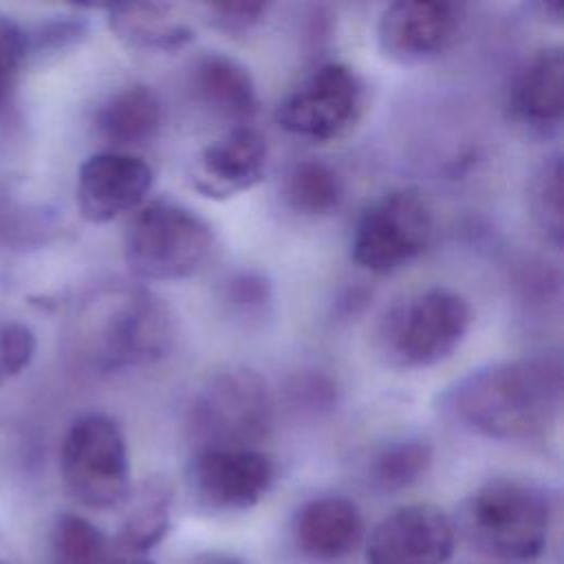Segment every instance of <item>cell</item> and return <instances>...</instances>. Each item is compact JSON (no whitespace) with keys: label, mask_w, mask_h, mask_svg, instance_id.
<instances>
[{"label":"cell","mask_w":564,"mask_h":564,"mask_svg":"<svg viewBox=\"0 0 564 564\" xmlns=\"http://www.w3.org/2000/svg\"><path fill=\"white\" fill-rule=\"evenodd\" d=\"M192 88L196 97L216 115L245 123L260 110L256 82L245 64L212 51L192 66Z\"/></svg>","instance_id":"cell-19"},{"label":"cell","mask_w":564,"mask_h":564,"mask_svg":"<svg viewBox=\"0 0 564 564\" xmlns=\"http://www.w3.org/2000/svg\"><path fill=\"white\" fill-rule=\"evenodd\" d=\"M192 564H242V560H238L236 555L229 553H218V551H209V553H198Z\"/></svg>","instance_id":"cell-32"},{"label":"cell","mask_w":564,"mask_h":564,"mask_svg":"<svg viewBox=\"0 0 564 564\" xmlns=\"http://www.w3.org/2000/svg\"><path fill=\"white\" fill-rule=\"evenodd\" d=\"M366 108V84L344 62L319 64L275 106L282 130L306 141H333L352 130Z\"/></svg>","instance_id":"cell-9"},{"label":"cell","mask_w":564,"mask_h":564,"mask_svg":"<svg viewBox=\"0 0 564 564\" xmlns=\"http://www.w3.org/2000/svg\"><path fill=\"white\" fill-rule=\"evenodd\" d=\"M434 238V212L416 187H397L375 198L357 218L350 258L370 273H390L416 260Z\"/></svg>","instance_id":"cell-8"},{"label":"cell","mask_w":564,"mask_h":564,"mask_svg":"<svg viewBox=\"0 0 564 564\" xmlns=\"http://www.w3.org/2000/svg\"><path fill=\"white\" fill-rule=\"evenodd\" d=\"M0 564H2V562H0Z\"/></svg>","instance_id":"cell-33"},{"label":"cell","mask_w":564,"mask_h":564,"mask_svg":"<svg viewBox=\"0 0 564 564\" xmlns=\"http://www.w3.org/2000/svg\"><path fill=\"white\" fill-rule=\"evenodd\" d=\"M163 123V106L145 84H130L115 90L95 112L97 134L110 150L128 152L150 143Z\"/></svg>","instance_id":"cell-18"},{"label":"cell","mask_w":564,"mask_h":564,"mask_svg":"<svg viewBox=\"0 0 564 564\" xmlns=\"http://www.w3.org/2000/svg\"><path fill=\"white\" fill-rule=\"evenodd\" d=\"M529 207L535 225L544 236L560 247L564 236V212H562V159L560 154L546 156L535 170L529 185Z\"/></svg>","instance_id":"cell-24"},{"label":"cell","mask_w":564,"mask_h":564,"mask_svg":"<svg viewBox=\"0 0 564 564\" xmlns=\"http://www.w3.org/2000/svg\"><path fill=\"white\" fill-rule=\"evenodd\" d=\"M152 167L132 152L101 150L90 154L77 172V209L93 225L110 223L139 209L152 189Z\"/></svg>","instance_id":"cell-13"},{"label":"cell","mask_w":564,"mask_h":564,"mask_svg":"<svg viewBox=\"0 0 564 564\" xmlns=\"http://www.w3.org/2000/svg\"><path fill=\"white\" fill-rule=\"evenodd\" d=\"M460 524L480 551L509 562H529L546 546L551 507L544 491L529 480L498 476L467 496Z\"/></svg>","instance_id":"cell-4"},{"label":"cell","mask_w":564,"mask_h":564,"mask_svg":"<svg viewBox=\"0 0 564 564\" xmlns=\"http://www.w3.org/2000/svg\"><path fill=\"white\" fill-rule=\"evenodd\" d=\"M297 549L317 562H337L350 555L364 538V516L346 496L306 500L293 520Z\"/></svg>","instance_id":"cell-15"},{"label":"cell","mask_w":564,"mask_h":564,"mask_svg":"<svg viewBox=\"0 0 564 564\" xmlns=\"http://www.w3.org/2000/svg\"><path fill=\"white\" fill-rule=\"evenodd\" d=\"M282 194L284 203L295 214L322 218L339 209L344 200V178L322 159H302L286 172Z\"/></svg>","instance_id":"cell-21"},{"label":"cell","mask_w":564,"mask_h":564,"mask_svg":"<svg viewBox=\"0 0 564 564\" xmlns=\"http://www.w3.org/2000/svg\"><path fill=\"white\" fill-rule=\"evenodd\" d=\"M529 9L535 11V13H538L542 20H546V22H553V24H560V22H562V11H564V7H562L560 2H533Z\"/></svg>","instance_id":"cell-30"},{"label":"cell","mask_w":564,"mask_h":564,"mask_svg":"<svg viewBox=\"0 0 564 564\" xmlns=\"http://www.w3.org/2000/svg\"><path fill=\"white\" fill-rule=\"evenodd\" d=\"M216 245L212 225L167 196L143 203L123 236V258L137 280H185L198 273Z\"/></svg>","instance_id":"cell-5"},{"label":"cell","mask_w":564,"mask_h":564,"mask_svg":"<svg viewBox=\"0 0 564 564\" xmlns=\"http://www.w3.org/2000/svg\"><path fill=\"white\" fill-rule=\"evenodd\" d=\"M460 20V7L454 2H390L377 20V44L394 64H423L452 46Z\"/></svg>","instance_id":"cell-12"},{"label":"cell","mask_w":564,"mask_h":564,"mask_svg":"<svg viewBox=\"0 0 564 564\" xmlns=\"http://www.w3.org/2000/svg\"><path fill=\"white\" fill-rule=\"evenodd\" d=\"M456 527L436 505L414 502L390 511L366 540V564H447Z\"/></svg>","instance_id":"cell-11"},{"label":"cell","mask_w":564,"mask_h":564,"mask_svg":"<svg viewBox=\"0 0 564 564\" xmlns=\"http://www.w3.org/2000/svg\"><path fill=\"white\" fill-rule=\"evenodd\" d=\"M564 368L557 352L485 364L454 379L436 397L441 414L496 441H531L555 423Z\"/></svg>","instance_id":"cell-1"},{"label":"cell","mask_w":564,"mask_h":564,"mask_svg":"<svg viewBox=\"0 0 564 564\" xmlns=\"http://www.w3.org/2000/svg\"><path fill=\"white\" fill-rule=\"evenodd\" d=\"M73 350L93 372H121L156 364L174 344L170 306L141 282L108 280L77 308Z\"/></svg>","instance_id":"cell-2"},{"label":"cell","mask_w":564,"mask_h":564,"mask_svg":"<svg viewBox=\"0 0 564 564\" xmlns=\"http://www.w3.org/2000/svg\"><path fill=\"white\" fill-rule=\"evenodd\" d=\"M511 112L524 126L549 130L560 126L564 112V55L562 46L540 48L518 73L511 97Z\"/></svg>","instance_id":"cell-16"},{"label":"cell","mask_w":564,"mask_h":564,"mask_svg":"<svg viewBox=\"0 0 564 564\" xmlns=\"http://www.w3.org/2000/svg\"><path fill=\"white\" fill-rule=\"evenodd\" d=\"M35 333L15 319H0V386L29 368L35 357Z\"/></svg>","instance_id":"cell-26"},{"label":"cell","mask_w":564,"mask_h":564,"mask_svg":"<svg viewBox=\"0 0 564 564\" xmlns=\"http://www.w3.org/2000/svg\"><path fill=\"white\" fill-rule=\"evenodd\" d=\"M185 480L200 507L218 513L247 511L273 487L275 465L253 447H200Z\"/></svg>","instance_id":"cell-10"},{"label":"cell","mask_w":564,"mask_h":564,"mask_svg":"<svg viewBox=\"0 0 564 564\" xmlns=\"http://www.w3.org/2000/svg\"><path fill=\"white\" fill-rule=\"evenodd\" d=\"M59 474L73 500L93 511H110L126 502L130 454L119 423L101 412L77 416L62 441Z\"/></svg>","instance_id":"cell-7"},{"label":"cell","mask_w":564,"mask_h":564,"mask_svg":"<svg viewBox=\"0 0 564 564\" xmlns=\"http://www.w3.org/2000/svg\"><path fill=\"white\" fill-rule=\"evenodd\" d=\"M267 154V141L256 128L236 126L196 154L192 185L205 198H231L262 181Z\"/></svg>","instance_id":"cell-14"},{"label":"cell","mask_w":564,"mask_h":564,"mask_svg":"<svg viewBox=\"0 0 564 564\" xmlns=\"http://www.w3.org/2000/svg\"><path fill=\"white\" fill-rule=\"evenodd\" d=\"M220 302L234 317L251 324L271 313L273 289L269 278L260 271L242 269L223 280Z\"/></svg>","instance_id":"cell-25"},{"label":"cell","mask_w":564,"mask_h":564,"mask_svg":"<svg viewBox=\"0 0 564 564\" xmlns=\"http://www.w3.org/2000/svg\"><path fill=\"white\" fill-rule=\"evenodd\" d=\"M471 319V306L458 291L427 286L386 308L375 330V346L394 368H427L454 355Z\"/></svg>","instance_id":"cell-3"},{"label":"cell","mask_w":564,"mask_h":564,"mask_svg":"<svg viewBox=\"0 0 564 564\" xmlns=\"http://www.w3.org/2000/svg\"><path fill=\"white\" fill-rule=\"evenodd\" d=\"M289 388H291L293 405H302L313 412L322 410V408H330L337 399L335 383L328 377L315 375V372L295 377Z\"/></svg>","instance_id":"cell-29"},{"label":"cell","mask_w":564,"mask_h":564,"mask_svg":"<svg viewBox=\"0 0 564 564\" xmlns=\"http://www.w3.org/2000/svg\"><path fill=\"white\" fill-rule=\"evenodd\" d=\"M174 489L165 476H150L139 487H132L123 507L115 544L121 551L145 555L154 549L170 529Z\"/></svg>","instance_id":"cell-20"},{"label":"cell","mask_w":564,"mask_h":564,"mask_svg":"<svg viewBox=\"0 0 564 564\" xmlns=\"http://www.w3.org/2000/svg\"><path fill=\"white\" fill-rule=\"evenodd\" d=\"M31 48L29 33L11 15L0 11V104L18 82Z\"/></svg>","instance_id":"cell-27"},{"label":"cell","mask_w":564,"mask_h":564,"mask_svg":"<svg viewBox=\"0 0 564 564\" xmlns=\"http://www.w3.org/2000/svg\"><path fill=\"white\" fill-rule=\"evenodd\" d=\"M106 564H154L148 555H139V553H128V551H121L117 546H112Z\"/></svg>","instance_id":"cell-31"},{"label":"cell","mask_w":564,"mask_h":564,"mask_svg":"<svg viewBox=\"0 0 564 564\" xmlns=\"http://www.w3.org/2000/svg\"><path fill=\"white\" fill-rule=\"evenodd\" d=\"M434 458L425 438H399L383 445L370 460V480L379 491L394 494L419 482Z\"/></svg>","instance_id":"cell-22"},{"label":"cell","mask_w":564,"mask_h":564,"mask_svg":"<svg viewBox=\"0 0 564 564\" xmlns=\"http://www.w3.org/2000/svg\"><path fill=\"white\" fill-rule=\"evenodd\" d=\"M112 544L104 531L79 513L57 516L51 531L53 564H106Z\"/></svg>","instance_id":"cell-23"},{"label":"cell","mask_w":564,"mask_h":564,"mask_svg":"<svg viewBox=\"0 0 564 564\" xmlns=\"http://www.w3.org/2000/svg\"><path fill=\"white\" fill-rule=\"evenodd\" d=\"M112 35L137 51L174 53L194 40V26L167 2H123L106 7Z\"/></svg>","instance_id":"cell-17"},{"label":"cell","mask_w":564,"mask_h":564,"mask_svg":"<svg viewBox=\"0 0 564 564\" xmlns=\"http://www.w3.org/2000/svg\"><path fill=\"white\" fill-rule=\"evenodd\" d=\"M200 447H251L273 425L275 401L267 379L247 366H225L205 377L185 412Z\"/></svg>","instance_id":"cell-6"},{"label":"cell","mask_w":564,"mask_h":564,"mask_svg":"<svg viewBox=\"0 0 564 564\" xmlns=\"http://www.w3.org/2000/svg\"><path fill=\"white\" fill-rule=\"evenodd\" d=\"M205 20L209 26L223 33H245L256 26L269 11L267 2H220V4H205Z\"/></svg>","instance_id":"cell-28"}]
</instances>
